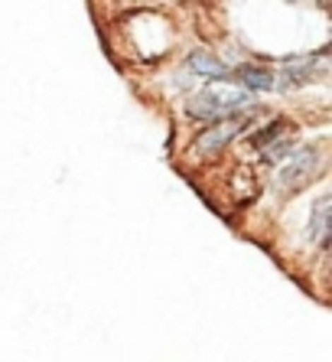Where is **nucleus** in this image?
<instances>
[{
    "instance_id": "6e6552de",
    "label": "nucleus",
    "mask_w": 332,
    "mask_h": 362,
    "mask_svg": "<svg viewBox=\"0 0 332 362\" xmlns=\"http://www.w3.org/2000/svg\"><path fill=\"white\" fill-rule=\"evenodd\" d=\"M290 153H293V141L290 137H283V141H274L271 147H267L264 157L267 160H280V157H290Z\"/></svg>"
},
{
    "instance_id": "20e7f679",
    "label": "nucleus",
    "mask_w": 332,
    "mask_h": 362,
    "mask_svg": "<svg viewBox=\"0 0 332 362\" xmlns=\"http://www.w3.org/2000/svg\"><path fill=\"white\" fill-rule=\"evenodd\" d=\"M238 78L244 88H251V92H271L277 85V78L271 76V69H264V66H241Z\"/></svg>"
},
{
    "instance_id": "0eeeda50",
    "label": "nucleus",
    "mask_w": 332,
    "mask_h": 362,
    "mask_svg": "<svg viewBox=\"0 0 332 362\" xmlns=\"http://www.w3.org/2000/svg\"><path fill=\"white\" fill-rule=\"evenodd\" d=\"M313 62L316 59H290L280 69V82L277 85L290 88V85H300V82H307V78H313Z\"/></svg>"
},
{
    "instance_id": "7ed1b4c3",
    "label": "nucleus",
    "mask_w": 332,
    "mask_h": 362,
    "mask_svg": "<svg viewBox=\"0 0 332 362\" xmlns=\"http://www.w3.org/2000/svg\"><path fill=\"white\" fill-rule=\"evenodd\" d=\"M244 124H248L244 118L218 121L215 127H208L206 134H202L199 141H196V153L208 157V153H215V151H222V147H228V141H232L235 134H241V131H244Z\"/></svg>"
},
{
    "instance_id": "f257e3e1",
    "label": "nucleus",
    "mask_w": 332,
    "mask_h": 362,
    "mask_svg": "<svg viewBox=\"0 0 332 362\" xmlns=\"http://www.w3.org/2000/svg\"><path fill=\"white\" fill-rule=\"evenodd\" d=\"M251 101V95H244L241 88H206V92L192 95L186 111H189L196 121H208V124H218L222 118H228L232 111L244 108Z\"/></svg>"
},
{
    "instance_id": "423d86ee",
    "label": "nucleus",
    "mask_w": 332,
    "mask_h": 362,
    "mask_svg": "<svg viewBox=\"0 0 332 362\" xmlns=\"http://www.w3.org/2000/svg\"><path fill=\"white\" fill-rule=\"evenodd\" d=\"M313 238L319 248L329 245V196H319L313 206Z\"/></svg>"
},
{
    "instance_id": "f03ea898",
    "label": "nucleus",
    "mask_w": 332,
    "mask_h": 362,
    "mask_svg": "<svg viewBox=\"0 0 332 362\" xmlns=\"http://www.w3.org/2000/svg\"><path fill=\"white\" fill-rule=\"evenodd\" d=\"M316 170H319V153L300 151V153H293V160L287 163V167L277 170L274 183H277V189H283V193H297V189H303V186L316 177Z\"/></svg>"
},
{
    "instance_id": "39448f33",
    "label": "nucleus",
    "mask_w": 332,
    "mask_h": 362,
    "mask_svg": "<svg viewBox=\"0 0 332 362\" xmlns=\"http://www.w3.org/2000/svg\"><path fill=\"white\" fill-rule=\"evenodd\" d=\"M189 69L202 78H228V66L218 62L212 52H192L189 56Z\"/></svg>"
}]
</instances>
